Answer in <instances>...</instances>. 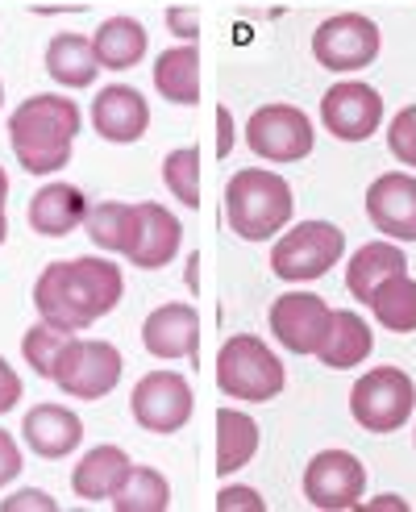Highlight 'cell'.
<instances>
[{
    "label": "cell",
    "instance_id": "6da1fadb",
    "mask_svg": "<svg viewBox=\"0 0 416 512\" xmlns=\"http://www.w3.org/2000/svg\"><path fill=\"white\" fill-rule=\"evenodd\" d=\"M121 292H125L121 267L100 259V254H84V259L42 267L34 284V304L46 325L63 329V334H80V329L117 309Z\"/></svg>",
    "mask_w": 416,
    "mask_h": 512
},
{
    "label": "cell",
    "instance_id": "7a4b0ae2",
    "mask_svg": "<svg viewBox=\"0 0 416 512\" xmlns=\"http://www.w3.org/2000/svg\"><path fill=\"white\" fill-rule=\"evenodd\" d=\"M84 125V113L71 96L42 92L21 100L9 117V146L17 163L30 175H55L71 163L75 134Z\"/></svg>",
    "mask_w": 416,
    "mask_h": 512
},
{
    "label": "cell",
    "instance_id": "3957f363",
    "mask_svg": "<svg viewBox=\"0 0 416 512\" xmlns=\"http://www.w3.org/2000/svg\"><path fill=\"white\" fill-rule=\"evenodd\" d=\"M292 209H296V200H292L288 179H279L275 171L242 167L229 175L225 217L242 242H271L279 229L292 221Z\"/></svg>",
    "mask_w": 416,
    "mask_h": 512
},
{
    "label": "cell",
    "instance_id": "277c9868",
    "mask_svg": "<svg viewBox=\"0 0 416 512\" xmlns=\"http://www.w3.org/2000/svg\"><path fill=\"white\" fill-rule=\"evenodd\" d=\"M217 388L233 400L267 404L283 392V363L263 338L238 334L217 354Z\"/></svg>",
    "mask_w": 416,
    "mask_h": 512
},
{
    "label": "cell",
    "instance_id": "5b68a950",
    "mask_svg": "<svg viewBox=\"0 0 416 512\" xmlns=\"http://www.w3.org/2000/svg\"><path fill=\"white\" fill-rule=\"evenodd\" d=\"M342 250H346V234L333 221H300L275 242L271 271L283 284H312V279H321L325 271L337 267Z\"/></svg>",
    "mask_w": 416,
    "mask_h": 512
},
{
    "label": "cell",
    "instance_id": "8992f818",
    "mask_svg": "<svg viewBox=\"0 0 416 512\" xmlns=\"http://www.w3.org/2000/svg\"><path fill=\"white\" fill-rule=\"evenodd\" d=\"M416 408V383L400 367L367 371L350 392V413L367 433H396Z\"/></svg>",
    "mask_w": 416,
    "mask_h": 512
},
{
    "label": "cell",
    "instance_id": "52a82bcc",
    "mask_svg": "<svg viewBox=\"0 0 416 512\" xmlns=\"http://www.w3.org/2000/svg\"><path fill=\"white\" fill-rule=\"evenodd\" d=\"M121 371H125V358L113 342L67 338L59 363H55V383L75 400H100L121 383Z\"/></svg>",
    "mask_w": 416,
    "mask_h": 512
},
{
    "label": "cell",
    "instance_id": "ba28073f",
    "mask_svg": "<svg viewBox=\"0 0 416 512\" xmlns=\"http://www.w3.org/2000/svg\"><path fill=\"white\" fill-rule=\"evenodd\" d=\"M312 121L296 105H263L246 121V146L267 163H300L312 155Z\"/></svg>",
    "mask_w": 416,
    "mask_h": 512
},
{
    "label": "cell",
    "instance_id": "9c48e42d",
    "mask_svg": "<svg viewBox=\"0 0 416 512\" xmlns=\"http://www.w3.org/2000/svg\"><path fill=\"white\" fill-rule=\"evenodd\" d=\"M379 25L362 13H337L312 34V59L325 71H362L379 59Z\"/></svg>",
    "mask_w": 416,
    "mask_h": 512
},
{
    "label": "cell",
    "instance_id": "30bf717a",
    "mask_svg": "<svg viewBox=\"0 0 416 512\" xmlns=\"http://www.w3.org/2000/svg\"><path fill=\"white\" fill-rule=\"evenodd\" d=\"M192 383L175 371H150L134 383V396H129V413L134 421L150 433H175L184 429L192 417Z\"/></svg>",
    "mask_w": 416,
    "mask_h": 512
},
{
    "label": "cell",
    "instance_id": "8fae6325",
    "mask_svg": "<svg viewBox=\"0 0 416 512\" xmlns=\"http://www.w3.org/2000/svg\"><path fill=\"white\" fill-rule=\"evenodd\" d=\"M367 492V471L350 450H321L304 471V496L325 512L358 508Z\"/></svg>",
    "mask_w": 416,
    "mask_h": 512
},
{
    "label": "cell",
    "instance_id": "7c38bea8",
    "mask_svg": "<svg viewBox=\"0 0 416 512\" xmlns=\"http://www.w3.org/2000/svg\"><path fill=\"white\" fill-rule=\"evenodd\" d=\"M271 329H275V342L292 354H317L325 334H329V321L333 309L317 296V292H283L271 313H267Z\"/></svg>",
    "mask_w": 416,
    "mask_h": 512
},
{
    "label": "cell",
    "instance_id": "4fadbf2b",
    "mask_svg": "<svg viewBox=\"0 0 416 512\" xmlns=\"http://www.w3.org/2000/svg\"><path fill=\"white\" fill-rule=\"evenodd\" d=\"M321 121L337 142H367L383 121V96L371 84H333L321 96Z\"/></svg>",
    "mask_w": 416,
    "mask_h": 512
},
{
    "label": "cell",
    "instance_id": "5bb4252c",
    "mask_svg": "<svg viewBox=\"0 0 416 512\" xmlns=\"http://www.w3.org/2000/svg\"><path fill=\"white\" fill-rule=\"evenodd\" d=\"M367 217L392 242H416V175L387 171L367 188Z\"/></svg>",
    "mask_w": 416,
    "mask_h": 512
},
{
    "label": "cell",
    "instance_id": "9a60e30c",
    "mask_svg": "<svg viewBox=\"0 0 416 512\" xmlns=\"http://www.w3.org/2000/svg\"><path fill=\"white\" fill-rule=\"evenodd\" d=\"M179 242H184V225H179V217L159 200H142L138 204L134 242H129L125 259L134 267H142V271H159L179 254Z\"/></svg>",
    "mask_w": 416,
    "mask_h": 512
},
{
    "label": "cell",
    "instance_id": "2e32d148",
    "mask_svg": "<svg viewBox=\"0 0 416 512\" xmlns=\"http://www.w3.org/2000/svg\"><path fill=\"white\" fill-rule=\"evenodd\" d=\"M92 125H96V134L104 142L129 146L150 130V105H146L142 92L125 88V84H109V88H100L96 100H92Z\"/></svg>",
    "mask_w": 416,
    "mask_h": 512
},
{
    "label": "cell",
    "instance_id": "e0dca14e",
    "mask_svg": "<svg viewBox=\"0 0 416 512\" xmlns=\"http://www.w3.org/2000/svg\"><path fill=\"white\" fill-rule=\"evenodd\" d=\"M142 346L154 358H192L200 346V313L192 304H159L142 321Z\"/></svg>",
    "mask_w": 416,
    "mask_h": 512
},
{
    "label": "cell",
    "instance_id": "ac0fdd59",
    "mask_svg": "<svg viewBox=\"0 0 416 512\" xmlns=\"http://www.w3.org/2000/svg\"><path fill=\"white\" fill-rule=\"evenodd\" d=\"M21 438L38 458H67L75 446L84 442V421L63 404H34L21 421Z\"/></svg>",
    "mask_w": 416,
    "mask_h": 512
},
{
    "label": "cell",
    "instance_id": "d6986e66",
    "mask_svg": "<svg viewBox=\"0 0 416 512\" xmlns=\"http://www.w3.org/2000/svg\"><path fill=\"white\" fill-rule=\"evenodd\" d=\"M88 217V196L75 184H46L30 196V229L42 238H67Z\"/></svg>",
    "mask_w": 416,
    "mask_h": 512
},
{
    "label": "cell",
    "instance_id": "ffe728a7",
    "mask_svg": "<svg viewBox=\"0 0 416 512\" xmlns=\"http://www.w3.org/2000/svg\"><path fill=\"white\" fill-rule=\"evenodd\" d=\"M129 454L121 446H92L71 471V492L80 500H113L129 475Z\"/></svg>",
    "mask_w": 416,
    "mask_h": 512
},
{
    "label": "cell",
    "instance_id": "44dd1931",
    "mask_svg": "<svg viewBox=\"0 0 416 512\" xmlns=\"http://www.w3.org/2000/svg\"><path fill=\"white\" fill-rule=\"evenodd\" d=\"M408 271V254L392 242H371V246H362L354 250V259L346 263V288L354 300L367 304L387 279L392 275H404Z\"/></svg>",
    "mask_w": 416,
    "mask_h": 512
},
{
    "label": "cell",
    "instance_id": "7402d4cb",
    "mask_svg": "<svg viewBox=\"0 0 416 512\" xmlns=\"http://www.w3.org/2000/svg\"><path fill=\"white\" fill-rule=\"evenodd\" d=\"M100 71L96 46L84 34H55L46 46V75L63 88H88Z\"/></svg>",
    "mask_w": 416,
    "mask_h": 512
},
{
    "label": "cell",
    "instance_id": "603a6c76",
    "mask_svg": "<svg viewBox=\"0 0 416 512\" xmlns=\"http://www.w3.org/2000/svg\"><path fill=\"white\" fill-rule=\"evenodd\" d=\"M92 46H96L100 67L129 71V67L142 63L150 38H146L142 21H134V17H109V21H100V30L92 34Z\"/></svg>",
    "mask_w": 416,
    "mask_h": 512
},
{
    "label": "cell",
    "instance_id": "cb8c5ba5",
    "mask_svg": "<svg viewBox=\"0 0 416 512\" xmlns=\"http://www.w3.org/2000/svg\"><path fill=\"white\" fill-rule=\"evenodd\" d=\"M154 88L171 105H196L200 100V50L196 42L171 46L154 63Z\"/></svg>",
    "mask_w": 416,
    "mask_h": 512
},
{
    "label": "cell",
    "instance_id": "d4e9b609",
    "mask_svg": "<svg viewBox=\"0 0 416 512\" xmlns=\"http://www.w3.org/2000/svg\"><path fill=\"white\" fill-rule=\"evenodd\" d=\"M371 354V325L362 321L358 313H333V321H329V334H325V342H321V350H317V358L325 367H333V371H350V367H358L362 358Z\"/></svg>",
    "mask_w": 416,
    "mask_h": 512
},
{
    "label": "cell",
    "instance_id": "484cf974",
    "mask_svg": "<svg viewBox=\"0 0 416 512\" xmlns=\"http://www.w3.org/2000/svg\"><path fill=\"white\" fill-rule=\"evenodd\" d=\"M258 450V425L238 408L217 413V475H238Z\"/></svg>",
    "mask_w": 416,
    "mask_h": 512
},
{
    "label": "cell",
    "instance_id": "4316f807",
    "mask_svg": "<svg viewBox=\"0 0 416 512\" xmlns=\"http://www.w3.org/2000/svg\"><path fill=\"white\" fill-rule=\"evenodd\" d=\"M134 225H138V204H121V200L88 204V217H84V229H88L92 246L113 250V254H129Z\"/></svg>",
    "mask_w": 416,
    "mask_h": 512
},
{
    "label": "cell",
    "instance_id": "83f0119b",
    "mask_svg": "<svg viewBox=\"0 0 416 512\" xmlns=\"http://www.w3.org/2000/svg\"><path fill=\"white\" fill-rule=\"evenodd\" d=\"M367 309L375 313V321L392 334H416V284L404 275H392L387 284L367 300Z\"/></svg>",
    "mask_w": 416,
    "mask_h": 512
},
{
    "label": "cell",
    "instance_id": "f1b7e54d",
    "mask_svg": "<svg viewBox=\"0 0 416 512\" xmlns=\"http://www.w3.org/2000/svg\"><path fill=\"white\" fill-rule=\"evenodd\" d=\"M171 504V483L154 467H129L125 483L113 492L117 512H163Z\"/></svg>",
    "mask_w": 416,
    "mask_h": 512
},
{
    "label": "cell",
    "instance_id": "f546056e",
    "mask_svg": "<svg viewBox=\"0 0 416 512\" xmlns=\"http://www.w3.org/2000/svg\"><path fill=\"white\" fill-rule=\"evenodd\" d=\"M163 184L184 209H200V150L196 146H179L163 159Z\"/></svg>",
    "mask_w": 416,
    "mask_h": 512
},
{
    "label": "cell",
    "instance_id": "4dcf8cb0",
    "mask_svg": "<svg viewBox=\"0 0 416 512\" xmlns=\"http://www.w3.org/2000/svg\"><path fill=\"white\" fill-rule=\"evenodd\" d=\"M67 338H75V334H63V329L46 325V321L30 325V329H25V338H21V354H25V363H30L42 379H55V363H59V354H63Z\"/></svg>",
    "mask_w": 416,
    "mask_h": 512
},
{
    "label": "cell",
    "instance_id": "1f68e13d",
    "mask_svg": "<svg viewBox=\"0 0 416 512\" xmlns=\"http://www.w3.org/2000/svg\"><path fill=\"white\" fill-rule=\"evenodd\" d=\"M387 150H392L404 167L416 171V105H404L392 117V125H387Z\"/></svg>",
    "mask_w": 416,
    "mask_h": 512
},
{
    "label": "cell",
    "instance_id": "d6a6232c",
    "mask_svg": "<svg viewBox=\"0 0 416 512\" xmlns=\"http://www.w3.org/2000/svg\"><path fill=\"white\" fill-rule=\"evenodd\" d=\"M167 30L184 42H196L200 38V13L192 5H171L167 9Z\"/></svg>",
    "mask_w": 416,
    "mask_h": 512
},
{
    "label": "cell",
    "instance_id": "836d02e7",
    "mask_svg": "<svg viewBox=\"0 0 416 512\" xmlns=\"http://www.w3.org/2000/svg\"><path fill=\"white\" fill-rule=\"evenodd\" d=\"M55 512L59 508V500L55 496H50V492H17V496H5V500H0V512Z\"/></svg>",
    "mask_w": 416,
    "mask_h": 512
},
{
    "label": "cell",
    "instance_id": "e575fe53",
    "mask_svg": "<svg viewBox=\"0 0 416 512\" xmlns=\"http://www.w3.org/2000/svg\"><path fill=\"white\" fill-rule=\"evenodd\" d=\"M21 475V446L13 442L9 429H0V488Z\"/></svg>",
    "mask_w": 416,
    "mask_h": 512
},
{
    "label": "cell",
    "instance_id": "d590c367",
    "mask_svg": "<svg viewBox=\"0 0 416 512\" xmlns=\"http://www.w3.org/2000/svg\"><path fill=\"white\" fill-rule=\"evenodd\" d=\"M217 508H221V512H233V508L263 512L267 504H263V496H258L254 488H221V496H217Z\"/></svg>",
    "mask_w": 416,
    "mask_h": 512
},
{
    "label": "cell",
    "instance_id": "8d00e7d4",
    "mask_svg": "<svg viewBox=\"0 0 416 512\" xmlns=\"http://www.w3.org/2000/svg\"><path fill=\"white\" fill-rule=\"evenodd\" d=\"M21 400V379H17V371L0 358V413H9V408Z\"/></svg>",
    "mask_w": 416,
    "mask_h": 512
},
{
    "label": "cell",
    "instance_id": "74e56055",
    "mask_svg": "<svg viewBox=\"0 0 416 512\" xmlns=\"http://www.w3.org/2000/svg\"><path fill=\"white\" fill-rule=\"evenodd\" d=\"M233 150V113L221 105L217 109V159H225Z\"/></svg>",
    "mask_w": 416,
    "mask_h": 512
},
{
    "label": "cell",
    "instance_id": "f35d334b",
    "mask_svg": "<svg viewBox=\"0 0 416 512\" xmlns=\"http://www.w3.org/2000/svg\"><path fill=\"white\" fill-rule=\"evenodd\" d=\"M5 204H9V175H5V167H0V246H5V238H9V217H5Z\"/></svg>",
    "mask_w": 416,
    "mask_h": 512
},
{
    "label": "cell",
    "instance_id": "ab89813d",
    "mask_svg": "<svg viewBox=\"0 0 416 512\" xmlns=\"http://www.w3.org/2000/svg\"><path fill=\"white\" fill-rule=\"evenodd\" d=\"M371 508H408V500H400V496H375Z\"/></svg>",
    "mask_w": 416,
    "mask_h": 512
},
{
    "label": "cell",
    "instance_id": "60d3db41",
    "mask_svg": "<svg viewBox=\"0 0 416 512\" xmlns=\"http://www.w3.org/2000/svg\"><path fill=\"white\" fill-rule=\"evenodd\" d=\"M188 288H192V292L200 288V259H196V254L188 259Z\"/></svg>",
    "mask_w": 416,
    "mask_h": 512
},
{
    "label": "cell",
    "instance_id": "b9f144b4",
    "mask_svg": "<svg viewBox=\"0 0 416 512\" xmlns=\"http://www.w3.org/2000/svg\"><path fill=\"white\" fill-rule=\"evenodd\" d=\"M0 105H5V88H0Z\"/></svg>",
    "mask_w": 416,
    "mask_h": 512
}]
</instances>
